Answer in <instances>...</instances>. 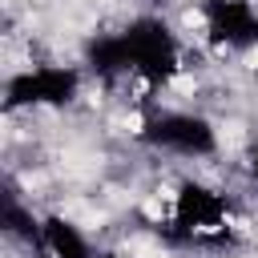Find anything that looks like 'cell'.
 <instances>
[{
    "instance_id": "obj_1",
    "label": "cell",
    "mask_w": 258,
    "mask_h": 258,
    "mask_svg": "<svg viewBox=\"0 0 258 258\" xmlns=\"http://www.w3.org/2000/svg\"><path fill=\"white\" fill-rule=\"evenodd\" d=\"M246 64H250V69H258V48H250V52H246Z\"/></svg>"
},
{
    "instance_id": "obj_2",
    "label": "cell",
    "mask_w": 258,
    "mask_h": 258,
    "mask_svg": "<svg viewBox=\"0 0 258 258\" xmlns=\"http://www.w3.org/2000/svg\"><path fill=\"white\" fill-rule=\"evenodd\" d=\"M254 16H258V0H254Z\"/></svg>"
}]
</instances>
